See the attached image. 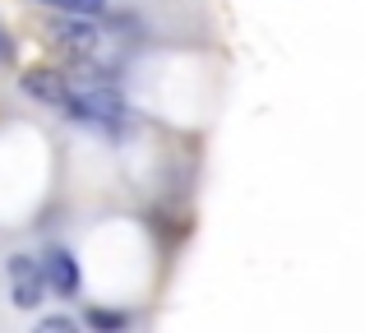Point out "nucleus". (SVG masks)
Listing matches in <instances>:
<instances>
[{"instance_id":"1","label":"nucleus","mask_w":365,"mask_h":333,"mask_svg":"<svg viewBox=\"0 0 365 333\" xmlns=\"http://www.w3.org/2000/svg\"><path fill=\"white\" fill-rule=\"evenodd\" d=\"M9 292H14V306L33 310L46 292V278H42V264L28 260V255H9Z\"/></svg>"},{"instance_id":"2","label":"nucleus","mask_w":365,"mask_h":333,"mask_svg":"<svg viewBox=\"0 0 365 333\" xmlns=\"http://www.w3.org/2000/svg\"><path fill=\"white\" fill-rule=\"evenodd\" d=\"M65 111L83 121H120L125 116V102L111 88H88V93H70L65 98Z\"/></svg>"},{"instance_id":"3","label":"nucleus","mask_w":365,"mask_h":333,"mask_svg":"<svg viewBox=\"0 0 365 333\" xmlns=\"http://www.w3.org/2000/svg\"><path fill=\"white\" fill-rule=\"evenodd\" d=\"M51 42L65 46V51H74V56H88L93 46H98V28L79 24V19H56L51 24Z\"/></svg>"},{"instance_id":"4","label":"nucleus","mask_w":365,"mask_h":333,"mask_svg":"<svg viewBox=\"0 0 365 333\" xmlns=\"http://www.w3.org/2000/svg\"><path fill=\"white\" fill-rule=\"evenodd\" d=\"M42 278L51 282V287L61 292V297H70V292L79 287V264H74L65 250H51V255L42 260Z\"/></svg>"},{"instance_id":"5","label":"nucleus","mask_w":365,"mask_h":333,"mask_svg":"<svg viewBox=\"0 0 365 333\" xmlns=\"http://www.w3.org/2000/svg\"><path fill=\"white\" fill-rule=\"evenodd\" d=\"M24 93L51 102V107H65V98H70V88L61 83V74H51V70H33V74L24 79Z\"/></svg>"},{"instance_id":"6","label":"nucleus","mask_w":365,"mask_h":333,"mask_svg":"<svg viewBox=\"0 0 365 333\" xmlns=\"http://www.w3.org/2000/svg\"><path fill=\"white\" fill-rule=\"evenodd\" d=\"M46 5L70 9V14H98V9H102V0H46Z\"/></svg>"},{"instance_id":"7","label":"nucleus","mask_w":365,"mask_h":333,"mask_svg":"<svg viewBox=\"0 0 365 333\" xmlns=\"http://www.w3.org/2000/svg\"><path fill=\"white\" fill-rule=\"evenodd\" d=\"M88 324H93V329H120V324H125V315H107V310H93Z\"/></svg>"}]
</instances>
